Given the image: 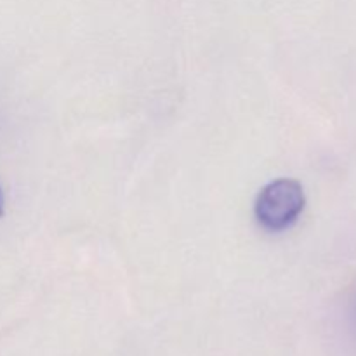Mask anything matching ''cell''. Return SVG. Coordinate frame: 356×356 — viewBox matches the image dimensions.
Listing matches in <instances>:
<instances>
[{
  "mask_svg": "<svg viewBox=\"0 0 356 356\" xmlns=\"http://www.w3.org/2000/svg\"><path fill=\"white\" fill-rule=\"evenodd\" d=\"M305 207L302 184L296 179L280 177L261 188L254 204V214L266 232L278 233L294 226Z\"/></svg>",
  "mask_w": 356,
  "mask_h": 356,
  "instance_id": "1",
  "label": "cell"
},
{
  "mask_svg": "<svg viewBox=\"0 0 356 356\" xmlns=\"http://www.w3.org/2000/svg\"><path fill=\"white\" fill-rule=\"evenodd\" d=\"M3 216V195H2V188H0V218Z\"/></svg>",
  "mask_w": 356,
  "mask_h": 356,
  "instance_id": "2",
  "label": "cell"
}]
</instances>
